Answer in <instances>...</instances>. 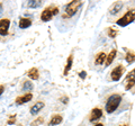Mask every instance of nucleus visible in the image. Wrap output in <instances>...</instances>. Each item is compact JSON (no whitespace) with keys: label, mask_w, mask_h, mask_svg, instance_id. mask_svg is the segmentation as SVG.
Here are the masks:
<instances>
[{"label":"nucleus","mask_w":135,"mask_h":126,"mask_svg":"<svg viewBox=\"0 0 135 126\" xmlns=\"http://www.w3.org/2000/svg\"><path fill=\"white\" fill-rule=\"evenodd\" d=\"M122 101V96L120 95H112L110 97L108 98L107 100V104H106V107H105V109H106V112L108 113V114H112L113 112H115L117 107L119 106V104Z\"/></svg>","instance_id":"1"},{"label":"nucleus","mask_w":135,"mask_h":126,"mask_svg":"<svg viewBox=\"0 0 135 126\" xmlns=\"http://www.w3.org/2000/svg\"><path fill=\"white\" fill-rule=\"evenodd\" d=\"M134 19H135V11H134V9H132V10H128L120 19H118L116 24L118 26L125 27V26H127V25H129L131 23H133Z\"/></svg>","instance_id":"2"},{"label":"nucleus","mask_w":135,"mask_h":126,"mask_svg":"<svg viewBox=\"0 0 135 126\" xmlns=\"http://www.w3.org/2000/svg\"><path fill=\"white\" fill-rule=\"evenodd\" d=\"M59 12V8L55 7V6H50V7H46L45 9L43 10L42 12V16L41 18L43 22H50L51 19H52L54 16Z\"/></svg>","instance_id":"3"},{"label":"nucleus","mask_w":135,"mask_h":126,"mask_svg":"<svg viewBox=\"0 0 135 126\" xmlns=\"http://www.w3.org/2000/svg\"><path fill=\"white\" fill-rule=\"evenodd\" d=\"M81 5H82V1H77V0L71 1L65 8V12H66L68 17H72L73 15L77 14V11L79 8L81 7ZM66 15H64V16H66Z\"/></svg>","instance_id":"4"},{"label":"nucleus","mask_w":135,"mask_h":126,"mask_svg":"<svg viewBox=\"0 0 135 126\" xmlns=\"http://www.w3.org/2000/svg\"><path fill=\"white\" fill-rule=\"evenodd\" d=\"M124 71H125V68H124L123 65H117L116 68L112 71V74H110L112 80L113 81H118L122 78V75H123Z\"/></svg>","instance_id":"5"},{"label":"nucleus","mask_w":135,"mask_h":126,"mask_svg":"<svg viewBox=\"0 0 135 126\" xmlns=\"http://www.w3.org/2000/svg\"><path fill=\"white\" fill-rule=\"evenodd\" d=\"M9 25H10V20L9 19H2L0 20V35L5 36L8 34V29H9Z\"/></svg>","instance_id":"6"},{"label":"nucleus","mask_w":135,"mask_h":126,"mask_svg":"<svg viewBox=\"0 0 135 126\" xmlns=\"http://www.w3.org/2000/svg\"><path fill=\"white\" fill-rule=\"evenodd\" d=\"M134 72H135V71L132 70L131 74L127 75V78H126V80H125V89L126 90H129L131 88L134 87V82H135V80H134V75H135Z\"/></svg>","instance_id":"7"},{"label":"nucleus","mask_w":135,"mask_h":126,"mask_svg":"<svg viewBox=\"0 0 135 126\" xmlns=\"http://www.w3.org/2000/svg\"><path fill=\"white\" fill-rule=\"evenodd\" d=\"M101 116H103V112H101V109H99V108H94V109L91 110L89 120H90V122L98 120L99 118H101Z\"/></svg>","instance_id":"8"},{"label":"nucleus","mask_w":135,"mask_h":126,"mask_svg":"<svg viewBox=\"0 0 135 126\" xmlns=\"http://www.w3.org/2000/svg\"><path fill=\"white\" fill-rule=\"evenodd\" d=\"M32 98H33V95L31 94V92H28V94L22 96V97H18V98H17V99H16V104H17V105L26 104V103L29 101V100H32Z\"/></svg>","instance_id":"9"},{"label":"nucleus","mask_w":135,"mask_h":126,"mask_svg":"<svg viewBox=\"0 0 135 126\" xmlns=\"http://www.w3.org/2000/svg\"><path fill=\"white\" fill-rule=\"evenodd\" d=\"M44 107V103H42V101H40V103H36L34 106L31 108V114L32 115H36V114H38V113L41 112V109Z\"/></svg>","instance_id":"10"},{"label":"nucleus","mask_w":135,"mask_h":126,"mask_svg":"<svg viewBox=\"0 0 135 126\" xmlns=\"http://www.w3.org/2000/svg\"><path fill=\"white\" fill-rule=\"evenodd\" d=\"M116 54H117L116 50H112L110 53H109L108 55H106V59H107V60H106V66L112 64V62L115 60V57H116Z\"/></svg>","instance_id":"11"},{"label":"nucleus","mask_w":135,"mask_h":126,"mask_svg":"<svg viewBox=\"0 0 135 126\" xmlns=\"http://www.w3.org/2000/svg\"><path fill=\"white\" fill-rule=\"evenodd\" d=\"M62 120H63V118H62L61 115H54V116L52 117V119H51V122L49 123V125H50V126H55V125L61 124Z\"/></svg>","instance_id":"12"},{"label":"nucleus","mask_w":135,"mask_h":126,"mask_svg":"<svg viewBox=\"0 0 135 126\" xmlns=\"http://www.w3.org/2000/svg\"><path fill=\"white\" fill-rule=\"evenodd\" d=\"M105 60H106V54H105L104 52H100L97 54V57H96V60H95V63L97 65H101V64H104V62Z\"/></svg>","instance_id":"13"},{"label":"nucleus","mask_w":135,"mask_h":126,"mask_svg":"<svg viewBox=\"0 0 135 126\" xmlns=\"http://www.w3.org/2000/svg\"><path fill=\"white\" fill-rule=\"evenodd\" d=\"M27 75H28V77L32 79V80H37V79L40 78V74H38V70H37L36 68H32L31 70L28 71Z\"/></svg>","instance_id":"14"},{"label":"nucleus","mask_w":135,"mask_h":126,"mask_svg":"<svg viewBox=\"0 0 135 126\" xmlns=\"http://www.w3.org/2000/svg\"><path fill=\"white\" fill-rule=\"evenodd\" d=\"M32 25V20L29 18H20L19 20V27L20 28H27Z\"/></svg>","instance_id":"15"},{"label":"nucleus","mask_w":135,"mask_h":126,"mask_svg":"<svg viewBox=\"0 0 135 126\" xmlns=\"http://www.w3.org/2000/svg\"><path fill=\"white\" fill-rule=\"evenodd\" d=\"M72 63H73V55H70L69 59L66 61V65H65V69H64V74L66 75L68 72L71 70V66H72Z\"/></svg>","instance_id":"16"},{"label":"nucleus","mask_w":135,"mask_h":126,"mask_svg":"<svg viewBox=\"0 0 135 126\" xmlns=\"http://www.w3.org/2000/svg\"><path fill=\"white\" fill-rule=\"evenodd\" d=\"M122 7H123V3H120V2H116L115 5H114V8H112L110 14H113V15H116L117 12L122 9Z\"/></svg>","instance_id":"17"},{"label":"nucleus","mask_w":135,"mask_h":126,"mask_svg":"<svg viewBox=\"0 0 135 126\" xmlns=\"http://www.w3.org/2000/svg\"><path fill=\"white\" fill-rule=\"evenodd\" d=\"M41 6H42V1H40V0H34V1H28V7L37 8V7H41Z\"/></svg>","instance_id":"18"},{"label":"nucleus","mask_w":135,"mask_h":126,"mask_svg":"<svg viewBox=\"0 0 135 126\" xmlns=\"http://www.w3.org/2000/svg\"><path fill=\"white\" fill-rule=\"evenodd\" d=\"M134 59H135V56H134L133 52H128L127 54H126V62H127L128 64H132V63L134 62Z\"/></svg>","instance_id":"19"},{"label":"nucleus","mask_w":135,"mask_h":126,"mask_svg":"<svg viewBox=\"0 0 135 126\" xmlns=\"http://www.w3.org/2000/svg\"><path fill=\"white\" fill-rule=\"evenodd\" d=\"M32 89H33V83L31 81H25L24 86H23V90L28 91V90H32Z\"/></svg>","instance_id":"20"},{"label":"nucleus","mask_w":135,"mask_h":126,"mask_svg":"<svg viewBox=\"0 0 135 126\" xmlns=\"http://www.w3.org/2000/svg\"><path fill=\"white\" fill-rule=\"evenodd\" d=\"M43 123H44V118L43 117H38V118H36L34 122H32V126H38Z\"/></svg>","instance_id":"21"},{"label":"nucleus","mask_w":135,"mask_h":126,"mask_svg":"<svg viewBox=\"0 0 135 126\" xmlns=\"http://www.w3.org/2000/svg\"><path fill=\"white\" fill-rule=\"evenodd\" d=\"M108 35H109V37L114 38V37L117 35V32L115 31V29H113V28H108Z\"/></svg>","instance_id":"22"},{"label":"nucleus","mask_w":135,"mask_h":126,"mask_svg":"<svg viewBox=\"0 0 135 126\" xmlns=\"http://www.w3.org/2000/svg\"><path fill=\"white\" fill-rule=\"evenodd\" d=\"M15 122H16V115L10 116V117H9V119H8V124H9V125H12V124H15Z\"/></svg>","instance_id":"23"},{"label":"nucleus","mask_w":135,"mask_h":126,"mask_svg":"<svg viewBox=\"0 0 135 126\" xmlns=\"http://www.w3.org/2000/svg\"><path fill=\"white\" fill-rule=\"evenodd\" d=\"M86 77H87V72H84V71H81V72H80V78L84 79Z\"/></svg>","instance_id":"24"},{"label":"nucleus","mask_w":135,"mask_h":126,"mask_svg":"<svg viewBox=\"0 0 135 126\" xmlns=\"http://www.w3.org/2000/svg\"><path fill=\"white\" fill-rule=\"evenodd\" d=\"M3 91H5V86H0V96L2 95Z\"/></svg>","instance_id":"25"},{"label":"nucleus","mask_w":135,"mask_h":126,"mask_svg":"<svg viewBox=\"0 0 135 126\" xmlns=\"http://www.w3.org/2000/svg\"><path fill=\"white\" fill-rule=\"evenodd\" d=\"M1 14H2V5L0 3V16H1Z\"/></svg>","instance_id":"26"},{"label":"nucleus","mask_w":135,"mask_h":126,"mask_svg":"<svg viewBox=\"0 0 135 126\" xmlns=\"http://www.w3.org/2000/svg\"><path fill=\"white\" fill-rule=\"evenodd\" d=\"M62 101H63V103H66L68 100H66V98H62Z\"/></svg>","instance_id":"27"},{"label":"nucleus","mask_w":135,"mask_h":126,"mask_svg":"<svg viewBox=\"0 0 135 126\" xmlns=\"http://www.w3.org/2000/svg\"><path fill=\"white\" fill-rule=\"evenodd\" d=\"M95 126H104V125H103V124H100V123H99V124H96Z\"/></svg>","instance_id":"28"},{"label":"nucleus","mask_w":135,"mask_h":126,"mask_svg":"<svg viewBox=\"0 0 135 126\" xmlns=\"http://www.w3.org/2000/svg\"><path fill=\"white\" fill-rule=\"evenodd\" d=\"M120 126H128L127 124H124V125H120Z\"/></svg>","instance_id":"29"},{"label":"nucleus","mask_w":135,"mask_h":126,"mask_svg":"<svg viewBox=\"0 0 135 126\" xmlns=\"http://www.w3.org/2000/svg\"><path fill=\"white\" fill-rule=\"evenodd\" d=\"M19 126H22V125H19Z\"/></svg>","instance_id":"30"}]
</instances>
